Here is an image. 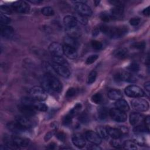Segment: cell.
<instances>
[{
    "label": "cell",
    "instance_id": "cell-1",
    "mask_svg": "<svg viewBox=\"0 0 150 150\" xmlns=\"http://www.w3.org/2000/svg\"><path fill=\"white\" fill-rule=\"evenodd\" d=\"M42 84L43 88L48 92L54 91L60 93L62 90L63 86L62 83L52 74L47 73L42 79Z\"/></svg>",
    "mask_w": 150,
    "mask_h": 150
},
{
    "label": "cell",
    "instance_id": "cell-2",
    "mask_svg": "<svg viewBox=\"0 0 150 150\" xmlns=\"http://www.w3.org/2000/svg\"><path fill=\"white\" fill-rule=\"evenodd\" d=\"M30 97L39 101H43L47 98V93L46 90L39 86H35L29 90Z\"/></svg>",
    "mask_w": 150,
    "mask_h": 150
},
{
    "label": "cell",
    "instance_id": "cell-3",
    "mask_svg": "<svg viewBox=\"0 0 150 150\" xmlns=\"http://www.w3.org/2000/svg\"><path fill=\"white\" fill-rule=\"evenodd\" d=\"M128 32V28L125 26H118L110 27L107 33L110 37L113 39H118L123 37Z\"/></svg>",
    "mask_w": 150,
    "mask_h": 150
},
{
    "label": "cell",
    "instance_id": "cell-4",
    "mask_svg": "<svg viewBox=\"0 0 150 150\" xmlns=\"http://www.w3.org/2000/svg\"><path fill=\"white\" fill-rule=\"evenodd\" d=\"M125 94L131 98H140L144 96V92L138 86L135 85H130L125 89Z\"/></svg>",
    "mask_w": 150,
    "mask_h": 150
},
{
    "label": "cell",
    "instance_id": "cell-5",
    "mask_svg": "<svg viewBox=\"0 0 150 150\" xmlns=\"http://www.w3.org/2000/svg\"><path fill=\"white\" fill-rule=\"evenodd\" d=\"M132 108L138 111H146L149 109L148 102L142 98H135L131 101Z\"/></svg>",
    "mask_w": 150,
    "mask_h": 150
},
{
    "label": "cell",
    "instance_id": "cell-6",
    "mask_svg": "<svg viewBox=\"0 0 150 150\" xmlns=\"http://www.w3.org/2000/svg\"><path fill=\"white\" fill-rule=\"evenodd\" d=\"M11 7L15 11L21 13H26L30 11L29 5L23 1H15L12 4Z\"/></svg>",
    "mask_w": 150,
    "mask_h": 150
},
{
    "label": "cell",
    "instance_id": "cell-7",
    "mask_svg": "<svg viewBox=\"0 0 150 150\" xmlns=\"http://www.w3.org/2000/svg\"><path fill=\"white\" fill-rule=\"evenodd\" d=\"M6 127L11 132H13V134H15L17 135L25 134L28 131V129L24 128L21 125L16 121L9 122L6 124Z\"/></svg>",
    "mask_w": 150,
    "mask_h": 150
},
{
    "label": "cell",
    "instance_id": "cell-8",
    "mask_svg": "<svg viewBox=\"0 0 150 150\" xmlns=\"http://www.w3.org/2000/svg\"><path fill=\"white\" fill-rule=\"evenodd\" d=\"M108 114L111 118L118 122H124L127 120V116L125 112L117 108H112L108 111Z\"/></svg>",
    "mask_w": 150,
    "mask_h": 150
},
{
    "label": "cell",
    "instance_id": "cell-9",
    "mask_svg": "<svg viewBox=\"0 0 150 150\" xmlns=\"http://www.w3.org/2000/svg\"><path fill=\"white\" fill-rule=\"evenodd\" d=\"M114 79L117 81H124L128 83H135L137 81V79L131 73L125 71L117 73Z\"/></svg>",
    "mask_w": 150,
    "mask_h": 150
},
{
    "label": "cell",
    "instance_id": "cell-10",
    "mask_svg": "<svg viewBox=\"0 0 150 150\" xmlns=\"http://www.w3.org/2000/svg\"><path fill=\"white\" fill-rule=\"evenodd\" d=\"M15 121L21 125L28 129L32 128L35 125V122L30 118V117L24 115L16 116Z\"/></svg>",
    "mask_w": 150,
    "mask_h": 150
},
{
    "label": "cell",
    "instance_id": "cell-11",
    "mask_svg": "<svg viewBox=\"0 0 150 150\" xmlns=\"http://www.w3.org/2000/svg\"><path fill=\"white\" fill-rule=\"evenodd\" d=\"M74 8L77 13L84 16H91L93 13L90 7L84 3H75Z\"/></svg>",
    "mask_w": 150,
    "mask_h": 150
},
{
    "label": "cell",
    "instance_id": "cell-12",
    "mask_svg": "<svg viewBox=\"0 0 150 150\" xmlns=\"http://www.w3.org/2000/svg\"><path fill=\"white\" fill-rule=\"evenodd\" d=\"M50 64L54 71L60 76L64 78H69L70 77V72L67 67L57 64L53 62Z\"/></svg>",
    "mask_w": 150,
    "mask_h": 150
},
{
    "label": "cell",
    "instance_id": "cell-13",
    "mask_svg": "<svg viewBox=\"0 0 150 150\" xmlns=\"http://www.w3.org/2000/svg\"><path fill=\"white\" fill-rule=\"evenodd\" d=\"M85 138L86 139L93 144L99 145L101 143V138L97 134L96 132H94L91 130L87 131L85 132Z\"/></svg>",
    "mask_w": 150,
    "mask_h": 150
},
{
    "label": "cell",
    "instance_id": "cell-14",
    "mask_svg": "<svg viewBox=\"0 0 150 150\" xmlns=\"http://www.w3.org/2000/svg\"><path fill=\"white\" fill-rule=\"evenodd\" d=\"M49 52L53 56H62L63 47L57 42H53L49 46Z\"/></svg>",
    "mask_w": 150,
    "mask_h": 150
},
{
    "label": "cell",
    "instance_id": "cell-15",
    "mask_svg": "<svg viewBox=\"0 0 150 150\" xmlns=\"http://www.w3.org/2000/svg\"><path fill=\"white\" fill-rule=\"evenodd\" d=\"M144 115L139 112H134L129 115V122L130 124L135 127L141 125L144 120Z\"/></svg>",
    "mask_w": 150,
    "mask_h": 150
},
{
    "label": "cell",
    "instance_id": "cell-16",
    "mask_svg": "<svg viewBox=\"0 0 150 150\" xmlns=\"http://www.w3.org/2000/svg\"><path fill=\"white\" fill-rule=\"evenodd\" d=\"M10 140L17 148L26 147L30 144V140L28 138L19 137L18 135L12 137Z\"/></svg>",
    "mask_w": 150,
    "mask_h": 150
},
{
    "label": "cell",
    "instance_id": "cell-17",
    "mask_svg": "<svg viewBox=\"0 0 150 150\" xmlns=\"http://www.w3.org/2000/svg\"><path fill=\"white\" fill-rule=\"evenodd\" d=\"M19 111L24 115L32 117L36 114V109L30 105L21 104L18 106Z\"/></svg>",
    "mask_w": 150,
    "mask_h": 150
},
{
    "label": "cell",
    "instance_id": "cell-18",
    "mask_svg": "<svg viewBox=\"0 0 150 150\" xmlns=\"http://www.w3.org/2000/svg\"><path fill=\"white\" fill-rule=\"evenodd\" d=\"M72 142L79 148H82L86 145V139L84 137L79 133H76L73 135Z\"/></svg>",
    "mask_w": 150,
    "mask_h": 150
},
{
    "label": "cell",
    "instance_id": "cell-19",
    "mask_svg": "<svg viewBox=\"0 0 150 150\" xmlns=\"http://www.w3.org/2000/svg\"><path fill=\"white\" fill-rule=\"evenodd\" d=\"M1 36L6 39H11L14 35L13 29L8 25H1Z\"/></svg>",
    "mask_w": 150,
    "mask_h": 150
},
{
    "label": "cell",
    "instance_id": "cell-20",
    "mask_svg": "<svg viewBox=\"0 0 150 150\" xmlns=\"http://www.w3.org/2000/svg\"><path fill=\"white\" fill-rule=\"evenodd\" d=\"M63 23L67 29H70L76 27L77 21L74 16L71 15H67L63 19Z\"/></svg>",
    "mask_w": 150,
    "mask_h": 150
},
{
    "label": "cell",
    "instance_id": "cell-21",
    "mask_svg": "<svg viewBox=\"0 0 150 150\" xmlns=\"http://www.w3.org/2000/svg\"><path fill=\"white\" fill-rule=\"evenodd\" d=\"M123 13V6H115L110 11V16L112 19H120L122 16Z\"/></svg>",
    "mask_w": 150,
    "mask_h": 150
},
{
    "label": "cell",
    "instance_id": "cell-22",
    "mask_svg": "<svg viewBox=\"0 0 150 150\" xmlns=\"http://www.w3.org/2000/svg\"><path fill=\"white\" fill-rule=\"evenodd\" d=\"M63 54L70 59H74L77 56L76 49L66 45L63 47Z\"/></svg>",
    "mask_w": 150,
    "mask_h": 150
},
{
    "label": "cell",
    "instance_id": "cell-23",
    "mask_svg": "<svg viewBox=\"0 0 150 150\" xmlns=\"http://www.w3.org/2000/svg\"><path fill=\"white\" fill-rule=\"evenodd\" d=\"M115 106L117 109L120 110L123 112H127L129 110V106L128 103L123 99H120L117 100L115 103Z\"/></svg>",
    "mask_w": 150,
    "mask_h": 150
},
{
    "label": "cell",
    "instance_id": "cell-24",
    "mask_svg": "<svg viewBox=\"0 0 150 150\" xmlns=\"http://www.w3.org/2000/svg\"><path fill=\"white\" fill-rule=\"evenodd\" d=\"M63 41H64V43L66 46L72 47L75 49H76V47H77V46H79V43H78L76 38L71 37L69 35H67L64 38Z\"/></svg>",
    "mask_w": 150,
    "mask_h": 150
},
{
    "label": "cell",
    "instance_id": "cell-25",
    "mask_svg": "<svg viewBox=\"0 0 150 150\" xmlns=\"http://www.w3.org/2000/svg\"><path fill=\"white\" fill-rule=\"evenodd\" d=\"M128 50L125 48H118L115 50L113 53L114 56L119 59H123L127 57L128 56Z\"/></svg>",
    "mask_w": 150,
    "mask_h": 150
},
{
    "label": "cell",
    "instance_id": "cell-26",
    "mask_svg": "<svg viewBox=\"0 0 150 150\" xmlns=\"http://www.w3.org/2000/svg\"><path fill=\"white\" fill-rule=\"evenodd\" d=\"M108 97L110 99L112 100H118L120 99H121L122 97V94L120 90L112 89L108 91L107 93Z\"/></svg>",
    "mask_w": 150,
    "mask_h": 150
},
{
    "label": "cell",
    "instance_id": "cell-27",
    "mask_svg": "<svg viewBox=\"0 0 150 150\" xmlns=\"http://www.w3.org/2000/svg\"><path fill=\"white\" fill-rule=\"evenodd\" d=\"M108 136H110L112 138H120L122 137V135L118 128H112L110 127H106Z\"/></svg>",
    "mask_w": 150,
    "mask_h": 150
},
{
    "label": "cell",
    "instance_id": "cell-28",
    "mask_svg": "<svg viewBox=\"0 0 150 150\" xmlns=\"http://www.w3.org/2000/svg\"><path fill=\"white\" fill-rule=\"evenodd\" d=\"M96 132L100 137L101 139H107L108 138V134L106 127L103 126H98L96 128Z\"/></svg>",
    "mask_w": 150,
    "mask_h": 150
},
{
    "label": "cell",
    "instance_id": "cell-29",
    "mask_svg": "<svg viewBox=\"0 0 150 150\" xmlns=\"http://www.w3.org/2000/svg\"><path fill=\"white\" fill-rule=\"evenodd\" d=\"M123 147L128 150H134L137 149V144L134 141L127 140L123 142Z\"/></svg>",
    "mask_w": 150,
    "mask_h": 150
},
{
    "label": "cell",
    "instance_id": "cell-30",
    "mask_svg": "<svg viewBox=\"0 0 150 150\" xmlns=\"http://www.w3.org/2000/svg\"><path fill=\"white\" fill-rule=\"evenodd\" d=\"M53 62L66 66L67 67L69 66V63L67 62V60L65 59H64L62 56H53Z\"/></svg>",
    "mask_w": 150,
    "mask_h": 150
},
{
    "label": "cell",
    "instance_id": "cell-31",
    "mask_svg": "<svg viewBox=\"0 0 150 150\" xmlns=\"http://www.w3.org/2000/svg\"><path fill=\"white\" fill-rule=\"evenodd\" d=\"M108 111L105 107H100L98 110V116L100 120H105L107 118Z\"/></svg>",
    "mask_w": 150,
    "mask_h": 150
},
{
    "label": "cell",
    "instance_id": "cell-32",
    "mask_svg": "<svg viewBox=\"0 0 150 150\" xmlns=\"http://www.w3.org/2000/svg\"><path fill=\"white\" fill-rule=\"evenodd\" d=\"M110 145L115 148H121L123 146V142H122L120 138H112L110 141Z\"/></svg>",
    "mask_w": 150,
    "mask_h": 150
},
{
    "label": "cell",
    "instance_id": "cell-33",
    "mask_svg": "<svg viewBox=\"0 0 150 150\" xmlns=\"http://www.w3.org/2000/svg\"><path fill=\"white\" fill-rule=\"evenodd\" d=\"M41 12L43 15L46 16H53L54 13V12L53 8L50 6L43 7L41 10Z\"/></svg>",
    "mask_w": 150,
    "mask_h": 150
},
{
    "label": "cell",
    "instance_id": "cell-34",
    "mask_svg": "<svg viewBox=\"0 0 150 150\" xmlns=\"http://www.w3.org/2000/svg\"><path fill=\"white\" fill-rule=\"evenodd\" d=\"M74 115H72L70 112L67 114L66 115L63 120H62V123L63 124V125H69V124H71V121H72V119L73 118Z\"/></svg>",
    "mask_w": 150,
    "mask_h": 150
},
{
    "label": "cell",
    "instance_id": "cell-35",
    "mask_svg": "<svg viewBox=\"0 0 150 150\" xmlns=\"http://www.w3.org/2000/svg\"><path fill=\"white\" fill-rule=\"evenodd\" d=\"M91 100L92 102L94 103L95 104H100L102 102V101H103V96H102L101 94H100L99 93H97L94 94L91 97Z\"/></svg>",
    "mask_w": 150,
    "mask_h": 150
},
{
    "label": "cell",
    "instance_id": "cell-36",
    "mask_svg": "<svg viewBox=\"0 0 150 150\" xmlns=\"http://www.w3.org/2000/svg\"><path fill=\"white\" fill-rule=\"evenodd\" d=\"M127 69L132 72H138L139 70V65L136 62H132L127 67Z\"/></svg>",
    "mask_w": 150,
    "mask_h": 150
},
{
    "label": "cell",
    "instance_id": "cell-37",
    "mask_svg": "<svg viewBox=\"0 0 150 150\" xmlns=\"http://www.w3.org/2000/svg\"><path fill=\"white\" fill-rule=\"evenodd\" d=\"M97 75V72L96 71H94V70L91 71L89 73V74L88 76L87 81V83L89 84L93 83L95 81L96 79Z\"/></svg>",
    "mask_w": 150,
    "mask_h": 150
},
{
    "label": "cell",
    "instance_id": "cell-38",
    "mask_svg": "<svg viewBox=\"0 0 150 150\" xmlns=\"http://www.w3.org/2000/svg\"><path fill=\"white\" fill-rule=\"evenodd\" d=\"M35 108L40 111H46L47 110V106L45 103H42V101H38L35 107Z\"/></svg>",
    "mask_w": 150,
    "mask_h": 150
},
{
    "label": "cell",
    "instance_id": "cell-39",
    "mask_svg": "<svg viewBox=\"0 0 150 150\" xmlns=\"http://www.w3.org/2000/svg\"><path fill=\"white\" fill-rule=\"evenodd\" d=\"M0 21L1 25H7L11 22V19L3 13H1Z\"/></svg>",
    "mask_w": 150,
    "mask_h": 150
},
{
    "label": "cell",
    "instance_id": "cell-40",
    "mask_svg": "<svg viewBox=\"0 0 150 150\" xmlns=\"http://www.w3.org/2000/svg\"><path fill=\"white\" fill-rule=\"evenodd\" d=\"M76 93H77L76 89L73 87H71L67 90V91L66 93L65 96L67 98H71L76 95Z\"/></svg>",
    "mask_w": 150,
    "mask_h": 150
},
{
    "label": "cell",
    "instance_id": "cell-41",
    "mask_svg": "<svg viewBox=\"0 0 150 150\" xmlns=\"http://www.w3.org/2000/svg\"><path fill=\"white\" fill-rule=\"evenodd\" d=\"M100 18L101 21H103V22H108L112 19L110 16V14L106 12H103L101 13L100 15Z\"/></svg>",
    "mask_w": 150,
    "mask_h": 150
},
{
    "label": "cell",
    "instance_id": "cell-42",
    "mask_svg": "<svg viewBox=\"0 0 150 150\" xmlns=\"http://www.w3.org/2000/svg\"><path fill=\"white\" fill-rule=\"evenodd\" d=\"M146 46V43H145V42L141 41V42H137L134 43L132 45V47L137 49H139V50H142Z\"/></svg>",
    "mask_w": 150,
    "mask_h": 150
},
{
    "label": "cell",
    "instance_id": "cell-43",
    "mask_svg": "<svg viewBox=\"0 0 150 150\" xmlns=\"http://www.w3.org/2000/svg\"><path fill=\"white\" fill-rule=\"evenodd\" d=\"M91 45L93 47V48L96 50H100L103 47L102 43L100 42H99L98 40H92L91 42Z\"/></svg>",
    "mask_w": 150,
    "mask_h": 150
},
{
    "label": "cell",
    "instance_id": "cell-44",
    "mask_svg": "<svg viewBox=\"0 0 150 150\" xmlns=\"http://www.w3.org/2000/svg\"><path fill=\"white\" fill-rule=\"evenodd\" d=\"M79 121H81V122L82 123H87L89 121V117L87 115V113L86 112H83L81 113L79 117Z\"/></svg>",
    "mask_w": 150,
    "mask_h": 150
},
{
    "label": "cell",
    "instance_id": "cell-45",
    "mask_svg": "<svg viewBox=\"0 0 150 150\" xmlns=\"http://www.w3.org/2000/svg\"><path fill=\"white\" fill-rule=\"evenodd\" d=\"M1 12L3 14L10 15L12 13V9L6 5H1Z\"/></svg>",
    "mask_w": 150,
    "mask_h": 150
},
{
    "label": "cell",
    "instance_id": "cell-46",
    "mask_svg": "<svg viewBox=\"0 0 150 150\" xmlns=\"http://www.w3.org/2000/svg\"><path fill=\"white\" fill-rule=\"evenodd\" d=\"M98 56L97 54H93L91 55L89 57H87V59L86 60V63L87 64H91L95 62V61L98 59Z\"/></svg>",
    "mask_w": 150,
    "mask_h": 150
},
{
    "label": "cell",
    "instance_id": "cell-47",
    "mask_svg": "<svg viewBox=\"0 0 150 150\" xmlns=\"http://www.w3.org/2000/svg\"><path fill=\"white\" fill-rule=\"evenodd\" d=\"M75 18L76 19L77 21L80 22L81 24L86 25V24H87V18H86V16H83V15H80V14H79V13H77V15L76 16H75Z\"/></svg>",
    "mask_w": 150,
    "mask_h": 150
},
{
    "label": "cell",
    "instance_id": "cell-48",
    "mask_svg": "<svg viewBox=\"0 0 150 150\" xmlns=\"http://www.w3.org/2000/svg\"><path fill=\"white\" fill-rule=\"evenodd\" d=\"M56 137H57V138L59 140H60V141H62V142H64L66 139V134L63 132H56Z\"/></svg>",
    "mask_w": 150,
    "mask_h": 150
},
{
    "label": "cell",
    "instance_id": "cell-49",
    "mask_svg": "<svg viewBox=\"0 0 150 150\" xmlns=\"http://www.w3.org/2000/svg\"><path fill=\"white\" fill-rule=\"evenodd\" d=\"M129 22L130 25L132 26H137L140 23V19L137 17L132 18L130 19Z\"/></svg>",
    "mask_w": 150,
    "mask_h": 150
},
{
    "label": "cell",
    "instance_id": "cell-50",
    "mask_svg": "<svg viewBox=\"0 0 150 150\" xmlns=\"http://www.w3.org/2000/svg\"><path fill=\"white\" fill-rule=\"evenodd\" d=\"M118 129L122 135H125L128 132V128L125 126H121Z\"/></svg>",
    "mask_w": 150,
    "mask_h": 150
},
{
    "label": "cell",
    "instance_id": "cell-51",
    "mask_svg": "<svg viewBox=\"0 0 150 150\" xmlns=\"http://www.w3.org/2000/svg\"><path fill=\"white\" fill-rule=\"evenodd\" d=\"M144 124H145V127L146 128L147 131L149 132V116L148 115L146 117H145L144 120Z\"/></svg>",
    "mask_w": 150,
    "mask_h": 150
},
{
    "label": "cell",
    "instance_id": "cell-52",
    "mask_svg": "<svg viewBox=\"0 0 150 150\" xmlns=\"http://www.w3.org/2000/svg\"><path fill=\"white\" fill-rule=\"evenodd\" d=\"M53 135V132L50 131V132H47V133L46 134L45 137V141H48L49 139H50L52 137Z\"/></svg>",
    "mask_w": 150,
    "mask_h": 150
},
{
    "label": "cell",
    "instance_id": "cell-53",
    "mask_svg": "<svg viewBox=\"0 0 150 150\" xmlns=\"http://www.w3.org/2000/svg\"><path fill=\"white\" fill-rule=\"evenodd\" d=\"M88 149H93V150H98V149H101V148L98 146V145L96 144H93L92 145H90L88 147Z\"/></svg>",
    "mask_w": 150,
    "mask_h": 150
},
{
    "label": "cell",
    "instance_id": "cell-54",
    "mask_svg": "<svg viewBox=\"0 0 150 150\" xmlns=\"http://www.w3.org/2000/svg\"><path fill=\"white\" fill-rule=\"evenodd\" d=\"M149 85H150L149 81H146V82H145V83H144V88H145V90L148 92V93H149V90H150Z\"/></svg>",
    "mask_w": 150,
    "mask_h": 150
},
{
    "label": "cell",
    "instance_id": "cell-55",
    "mask_svg": "<svg viewBox=\"0 0 150 150\" xmlns=\"http://www.w3.org/2000/svg\"><path fill=\"white\" fill-rule=\"evenodd\" d=\"M143 13L145 15H146V16H149V6H148L147 8H146L145 9H144Z\"/></svg>",
    "mask_w": 150,
    "mask_h": 150
},
{
    "label": "cell",
    "instance_id": "cell-56",
    "mask_svg": "<svg viewBox=\"0 0 150 150\" xmlns=\"http://www.w3.org/2000/svg\"><path fill=\"white\" fill-rule=\"evenodd\" d=\"M92 34H93V36H97L98 34H99V30L98 29H94L93 30V32H92Z\"/></svg>",
    "mask_w": 150,
    "mask_h": 150
},
{
    "label": "cell",
    "instance_id": "cell-57",
    "mask_svg": "<svg viewBox=\"0 0 150 150\" xmlns=\"http://www.w3.org/2000/svg\"><path fill=\"white\" fill-rule=\"evenodd\" d=\"M29 2H30V3L32 4H39L40 3L42 2V1H40V0H30L29 1Z\"/></svg>",
    "mask_w": 150,
    "mask_h": 150
},
{
    "label": "cell",
    "instance_id": "cell-58",
    "mask_svg": "<svg viewBox=\"0 0 150 150\" xmlns=\"http://www.w3.org/2000/svg\"><path fill=\"white\" fill-rule=\"evenodd\" d=\"M100 2V1H94V3L95 4V5L97 6V5H98V4H99V3Z\"/></svg>",
    "mask_w": 150,
    "mask_h": 150
}]
</instances>
